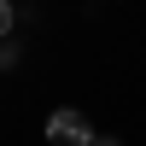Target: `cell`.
Listing matches in <instances>:
<instances>
[{
	"instance_id": "3",
	"label": "cell",
	"mask_w": 146,
	"mask_h": 146,
	"mask_svg": "<svg viewBox=\"0 0 146 146\" xmlns=\"http://www.w3.org/2000/svg\"><path fill=\"white\" fill-rule=\"evenodd\" d=\"M18 58H23V47H18V41H12V35H6V41H0V70H12V64H18Z\"/></svg>"
},
{
	"instance_id": "4",
	"label": "cell",
	"mask_w": 146,
	"mask_h": 146,
	"mask_svg": "<svg viewBox=\"0 0 146 146\" xmlns=\"http://www.w3.org/2000/svg\"><path fill=\"white\" fill-rule=\"evenodd\" d=\"M94 146H123V140H111V135H94Z\"/></svg>"
},
{
	"instance_id": "1",
	"label": "cell",
	"mask_w": 146,
	"mask_h": 146,
	"mask_svg": "<svg viewBox=\"0 0 146 146\" xmlns=\"http://www.w3.org/2000/svg\"><path fill=\"white\" fill-rule=\"evenodd\" d=\"M47 140H53V146H94V123H88V111L58 105V111L47 117Z\"/></svg>"
},
{
	"instance_id": "2",
	"label": "cell",
	"mask_w": 146,
	"mask_h": 146,
	"mask_svg": "<svg viewBox=\"0 0 146 146\" xmlns=\"http://www.w3.org/2000/svg\"><path fill=\"white\" fill-rule=\"evenodd\" d=\"M12 29H18V6H12V0H0V41H6Z\"/></svg>"
}]
</instances>
